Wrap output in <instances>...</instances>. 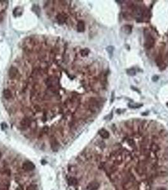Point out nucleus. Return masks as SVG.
Listing matches in <instances>:
<instances>
[{"label": "nucleus", "instance_id": "nucleus-15", "mask_svg": "<svg viewBox=\"0 0 168 190\" xmlns=\"http://www.w3.org/2000/svg\"><path fill=\"white\" fill-rule=\"evenodd\" d=\"M68 183L71 186H75L78 184V181L75 177H70L68 180Z\"/></svg>", "mask_w": 168, "mask_h": 190}, {"label": "nucleus", "instance_id": "nucleus-12", "mask_svg": "<svg viewBox=\"0 0 168 190\" xmlns=\"http://www.w3.org/2000/svg\"><path fill=\"white\" fill-rule=\"evenodd\" d=\"M150 150H151L153 152H157L160 150V147L157 144L155 143H152V145H151V147H150Z\"/></svg>", "mask_w": 168, "mask_h": 190}, {"label": "nucleus", "instance_id": "nucleus-6", "mask_svg": "<svg viewBox=\"0 0 168 190\" xmlns=\"http://www.w3.org/2000/svg\"><path fill=\"white\" fill-rule=\"evenodd\" d=\"M99 187V184L96 181H93V182H90L87 187V190H97Z\"/></svg>", "mask_w": 168, "mask_h": 190}, {"label": "nucleus", "instance_id": "nucleus-8", "mask_svg": "<svg viewBox=\"0 0 168 190\" xmlns=\"http://www.w3.org/2000/svg\"><path fill=\"white\" fill-rule=\"evenodd\" d=\"M136 171L140 176H142L146 173V167L144 165H137L136 167Z\"/></svg>", "mask_w": 168, "mask_h": 190}, {"label": "nucleus", "instance_id": "nucleus-5", "mask_svg": "<svg viewBox=\"0 0 168 190\" xmlns=\"http://www.w3.org/2000/svg\"><path fill=\"white\" fill-rule=\"evenodd\" d=\"M133 13L135 17H136V18H140L143 15V11L139 7H136L133 9Z\"/></svg>", "mask_w": 168, "mask_h": 190}, {"label": "nucleus", "instance_id": "nucleus-7", "mask_svg": "<svg viewBox=\"0 0 168 190\" xmlns=\"http://www.w3.org/2000/svg\"><path fill=\"white\" fill-rule=\"evenodd\" d=\"M99 134L103 139H107L109 137V133L105 129H101L99 130Z\"/></svg>", "mask_w": 168, "mask_h": 190}, {"label": "nucleus", "instance_id": "nucleus-3", "mask_svg": "<svg viewBox=\"0 0 168 190\" xmlns=\"http://www.w3.org/2000/svg\"><path fill=\"white\" fill-rule=\"evenodd\" d=\"M157 174L158 176L166 177L168 176V169L166 167H160L157 170Z\"/></svg>", "mask_w": 168, "mask_h": 190}, {"label": "nucleus", "instance_id": "nucleus-23", "mask_svg": "<svg viewBox=\"0 0 168 190\" xmlns=\"http://www.w3.org/2000/svg\"><path fill=\"white\" fill-rule=\"evenodd\" d=\"M159 79V76H154L152 77V81H154V82H156V81H158Z\"/></svg>", "mask_w": 168, "mask_h": 190}, {"label": "nucleus", "instance_id": "nucleus-26", "mask_svg": "<svg viewBox=\"0 0 168 190\" xmlns=\"http://www.w3.org/2000/svg\"><path fill=\"white\" fill-rule=\"evenodd\" d=\"M16 190H24V188H23L22 186H19L18 187Z\"/></svg>", "mask_w": 168, "mask_h": 190}, {"label": "nucleus", "instance_id": "nucleus-4", "mask_svg": "<svg viewBox=\"0 0 168 190\" xmlns=\"http://www.w3.org/2000/svg\"><path fill=\"white\" fill-rule=\"evenodd\" d=\"M9 77L11 79H15L17 76L18 72L16 68L14 67H11L9 70Z\"/></svg>", "mask_w": 168, "mask_h": 190}, {"label": "nucleus", "instance_id": "nucleus-13", "mask_svg": "<svg viewBox=\"0 0 168 190\" xmlns=\"http://www.w3.org/2000/svg\"><path fill=\"white\" fill-rule=\"evenodd\" d=\"M3 96L5 98L8 100V99L11 98V96H12V94H11V92L10 89H5L3 91Z\"/></svg>", "mask_w": 168, "mask_h": 190}, {"label": "nucleus", "instance_id": "nucleus-16", "mask_svg": "<svg viewBox=\"0 0 168 190\" xmlns=\"http://www.w3.org/2000/svg\"><path fill=\"white\" fill-rule=\"evenodd\" d=\"M143 106L142 104H140V103H130V104L128 105V106H129L130 108H133V109L140 108L141 106Z\"/></svg>", "mask_w": 168, "mask_h": 190}, {"label": "nucleus", "instance_id": "nucleus-29", "mask_svg": "<svg viewBox=\"0 0 168 190\" xmlns=\"http://www.w3.org/2000/svg\"><path fill=\"white\" fill-rule=\"evenodd\" d=\"M167 106H168V103H167Z\"/></svg>", "mask_w": 168, "mask_h": 190}, {"label": "nucleus", "instance_id": "nucleus-9", "mask_svg": "<svg viewBox=\"0 0 168 190\" xmlns=\"http://www.w3.org/2000/svg\"><path fill=\"white\" fill-rule=\"evenodd\" d=\"M51 146L53 151H57L59 148V143L55 138H52L51 141Z\"/></svg>", "mask_w": 168, "mask_h": 190}, {"label": "nucleus", "instance_id": "nucleus-25", "mask_svg": "<svg viewBox=\"0 0 168 190\" xmlns=\"http://www.w3.org/2000/svg\"><path fill=\"white\" fill-rule=\"evenodd\" d=\"M164 158L165 160H168V152L166 153L164 155Z\"/></svg>", "mask_w": 168, "mask_h": 190}, {"label": "nucleus", "instance_id": "nucleus-27", "mask_svg": "<svg viewBox=\"0 0 168 190\" xmlns=\"http://www.w3.org/2000/svg\"><path fill=\"white\" fill-rule=\"evenodd\" d=\"M157 190H166V188H164L160 187V188H159Z\"/></svg>", "mask_w": 168, "mask_h": 190}, {"label": "nucleus", "instance_id": "nucleus-20", "mask_svg": "<svg viewBox=\"0 0 168 190\" xmlns=\"http://www.w3.org/2000/svg\"><path fill=\"white\" fill-rule=\"evenodd\" d=\"M38 188H37V185H35V184H30L29 186H28L27 187V188H26V190H37Z\"/></svg>", "mask_w": 168, "mask_h": 190}, {"label": "nucleus", "instance_id": "nucleus-17", "mask_svg": "<svg viewBox=\"0 0 168 190\" xmlns=\"http://www.w3.org/2000/svg\"><path fill=\"white\" fill-rule=\"evenodd\" d=\"M127 72L128 74V75L130 76H134L136 75V70L133 68H131V69H129L127 70Z\"/></svg>", "mask_w": 168, "mask_h": 190}, {"label": "nucleus", "instance_id": "nucleus-14", "mask_svg": "<svg viewBox=\"0 0 168 190\" xmlns=\"http://www.w3.org/2000/svg\"><path fill=\"white\" fill-rule=\"evenodd\" d=\"M122 31H123L126 34H130L131 32V27L130 26H124L122 27Z\"/></svg>", "mask_w": 168, "mask_h": 190}, {"label": "nucleus", "instance_id": "nucleus-10", "mask_svg": "<svg viewBox=\"0 0 168 190\" xmlns=\"http://www.w3.org/2000/svg\"><path fill=\"white\" fill-rule=\"evenodd\" d=\"M31 121L29 118H24L22 119V121H21V125L24 127H29L31 125Z\"/></svg>", "mask_w": 168, "mask_h": 190}, {"label": "nucleus", "instance_id": "nucleus-22", "mask_svg": "<svg viewBox=\"0 0 168 190\" xmlns=\"http://www.w3.org/2000/svg\"><path fill=\"white\" fill-rule=\"evenodd\" d=\"M88 52H89V50H88V49H84V50H83L82 52H81V55L83 56H85L88 55Z\"/></svg>", "mask_w": 168, "mask_h": 190}, {"label": "nucleus", "instance_id": "nucleus-28", "mask_svg": "<svg viewBox=\"0 0 168 190\" xmlns=\"http://www.w3.org/2000/svg\"><path fill=\"white\" fill-rule=\"evenodd\" d=\"M1 156H2V154H1V152L0 151V159L1 158Z\"/></svg>", "mask_w": 168, "mask_h": 190}, {"label": "nucleus", "instance_id": "nucleus-21", "mask_svg": "<svg viewBox=\"0 0 168 190\" xmlns=\"http://www.w3.org/2000/svg\"><path fill=\"white\" fill-rule=\"evenodd\" d=\"M106 50H107V52H108L109 55H111L113 53L114 51V47L112 46H109L107 47V48H106Z\"/></svg>", "mask_w": 168, "mask_h": 190}, {"label": "nucleus", "instance_id": "nucleus-11", "mask_svg": "<svg viewBox=\"0 0 168 190\" xmlns=\"http://www.w3.org/2000/svg\"><path fill=\"white\" fill-rule=\"evenodd\" d=\"M85 30V24L83 22L80 21L77 24V31L80 32H82Z\"/></svg>", "mask_w": 168, "mask_h": 190}, {"label": "nucleus", "instance_id": "nucleus-19", "mask_svg": "<svg viewBox=\"0 0 168 190\" xmlns=\"http://www.w3.org/2000/svg\"><path fill=\"white\" fill-rule=\"evenodd\" d=\"M127 143H128L129 146H130L131 148H136V144H135V142L134 140L132 139H129L128 140H127Z\"/></svg>", "mask_w": 168, "mask_h": 190}, {"label": "nucleus", "instance_id": "nucleus-18", "mask_svg": "<svg viewBox=\"0 0 168 190\" xmlns=\"http://www.w3.org/2000/svg\"><path fill=\"white\" fill-rule=\"evenodd\" d=\"M57 19H58V21L59 24H63L65 21V18L63 15H58L57 16Z\"/></svg>", "mask_w": 168, "mask_h": 190}, {"label": "nucleus", "instance_id": "nucleus-2", "mask_svg": "<svg viewBox=\"0 0 168 190\" xmlns=\"http://www.w3.org/2000/svg\"><path fill=\"white\" fill-rule=\"evenodd\" d=\"M22 169L25 171H32L35 169V165L30 161H26L23 164Z\"/></svg>", "mask_w": 168, "mask_h": 190}, {"label": "nucleus", "instance_id": "nucleus-24", "mask_svg": "<svg viewBox=\"0 0 168 190\" xmlns=\"http://www.w3.org/2000/svg\"><path fill=\"white\" fill-rule=\"evenodd\" d=\"M48 130H49V128H48V127H47V126H46V127H44L43 131L45 132V133H46V132H48Z\"/></svg>", "mask_w": 168, "mask_h": 190}, {"label": "nucleus", "instance_id": "nucleus-1", "mask_svg": "<svg viewBox=\"0 0 168 190\" xmlns=\"http://www.w3.org/2000/svg\"><path fill=\"white\" fill-rule=\"evenodd\" d=\"M144 37H145V46L147 49L151 48L154 44V39L151 33L147 31H144Z\"/></svg>", "mask_w": 168, "mask_h": 190}]
</instances>
